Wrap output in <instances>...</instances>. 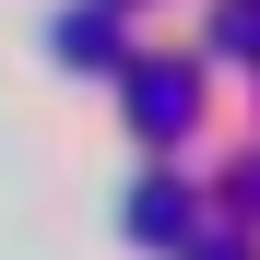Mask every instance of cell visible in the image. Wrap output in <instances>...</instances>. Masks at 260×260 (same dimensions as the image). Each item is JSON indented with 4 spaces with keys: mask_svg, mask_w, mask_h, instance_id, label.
Wrapping results in <instances>:
<instances>
[{
    "mask_svg": "<svg viewBox=\"0 0 260 260\" xmlns=\"http://www.w3.org/2000/svg\"><path fill=\"white\" fill-rule=\"evenodd\" d=\"M59 59L71 71H130V0H83L59 24Z\"/></svg>",
    "mask_w": 260,
    "mask_h": 260,
    "instance_id": "cell-1",
    "label": "cell"
},
{
    "mask_svg": "<svg viewBox=\"0 0 260 260\" xmlns=\"http://www.w3.org/2000/svg\"><path fill=\"white\" fill-rule=\"evenodd\" d=\"M130 225H142V248H178V225H189V201H178V189L154 178V189H130Z\"/></svg>",
    "mask_w": 260,
    "mask_h": 260,
    "instance_id": "cell-2",
    "label": "cell"
},
{
    "mask_svg": "<svg viewBox=\"0 0 260 260\" xmlns=\"http://www.w3.org/2000/svg\"><path fill=\"white\" fill-rule=\"evenodd\" d=\"M201 260H248V248H201Z\"/></svg>",
    "mask_w": 260,
    "mask_h": 260,
    "instance_id": "cell-3",
    "label": "cell"
}]
</instances>
